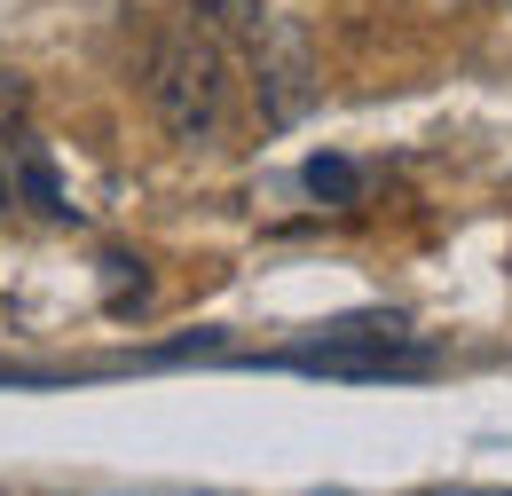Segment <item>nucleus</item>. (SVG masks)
<instances>
[{"label": "nucleus", "mask_w": 512, "mask_h": 496, "mask_svg": "<svg viewBox=\"0 0 512 496\" xmlns=\"http://www.w3.org/2000/svg\"><path fill=\"white\" fill-rule=\"evenodd\" d=\"M150 111L166 119L174 142H213L229 119V56H221V32L213 24H174L158 48H150Z\"/></svg>", "instance_id": "obj_1"}, {"label": "nucleus", "mask_w": 512, "mask_h": 496, "mask_svg": "<svg viewBox=\"0 0 512 496\" xmlns=\"http://www.w3.org/2000/svg\"><path fill=\"white\" fill-rule=\"evenodd\" d=\"M292 371H331V378H386V371H426L434 347H418L394 315H371V323H339L323 331V347H300L284 355Z\"/></svg>", "instance_id": "obj_2"}, {"label": "nucleus", "mask_w": 512, "mask_h": 496, "mask_svg": "<svg viewBox=\"0 0 512 496\" xmlns=\"http://www.w3.org/2000/svg\"><path fill=\"white\" fill-rule=\"evenodd\" d=\"M253 87H260V119L268 126H292L308 103H316V48H308V24H292V16H268V32H260L253 48Z\"/></svg>", "instance_id": "obj_3"}, {"label": "nucleus", "mask_w": 512, "mask_h": 496, "mask_svg": "<svg viewBox=\"0 0 512 496\" xmlns=\"http://www.w3.org/2000/svg\"><path fill=\"white\" fill-rule=\"evenodd\" d=\"M300 182H308V197H323V205H355V197H363V166H355V158L316 150V158L300 166Z\"/></svg>", "instance_id": "obj_4"}, {"label": "nucleus", "mask_w": 512, "mask_h": 496, "mask_svg": "<svg viewBox=\"0 0 512 496\" xmlns=\"http://www.w3.org/2000/svg\"><path fill=\"white\" fill-rule=\"evenodd\" d=\"M197 24H213V32L237 40V48H253L260 32H268V8H260V0H197Z\"/></svg>", "instance_id": "obj_5"}, {"label": "nucleus", "mask_w": 512, "mask_h": 496, "mask_svg": "<svg viewBox=\"0 0 512 496\" xmlns=\"http://www.w3.org/2000/svg\"><path fill=\"white\" fill-rule=\"evenodd\" d=\"M16 182H24V197H32L40 213H56V221L71 213L64 189H56V166H48V150H40V142H16Z\"/></svg>", "instance_id": "obj_6"}, {"label": "nucleus", "mask_w": 512, "mask_h": 496, "mask_svg": "<svg viewBox=\"0 0 512 496\" xmlns=\"http://www.w3.org/2000/svg\"><path fill=\"white\" fill-rule=\"evenodd\" d=\"M24 111H32V79L24 71H0V126H24Z\"/></svg>", "instance_id": "obj_7"}, {"label": "nucleus", "mask_w": 512, "mask_h": 496, "mask_svg": "<svg viewBox=\"0 0 512 496\" xmlns=\"http://www.w3.org/2000/svg\"><path fill=\"white\" fill-rule=\"evenodd\" d=\"M0 213H8V174H0Z\"/></svg>", "instance_id": "obj_8"}]
</instances>
